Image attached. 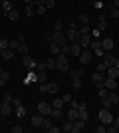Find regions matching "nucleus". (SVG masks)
Instances as JSON below:
<instances>
[{
  "label": "nucleus",
  "mask_w": 119,
  "mask_h": 133,
  "mask_svg": "<svg viewBox=\"0 0 119 133\" xmlns=\"http://www.w3.org/2000/svg\"><path fill=\"white\" fill-rule=\"evenodd\" d=\"M42 14H46V6H44V4L36 8V16H42Z\"/></svg>",
  "instance_id": "46"
},
{
  "label": "nucleus",
  "mask_w": 119,
  "mask_h": 133,
  "mask_svg": "<svg viewBox=\"0 0 119 133\" xmlns=\"http://www.w3.org/2000/svg\"><path fill=\"white\" fill-rule=\"evenodd\" d=\"M78 32L81 34V36H83V34H89L91 32V26H89V24H81V28H78Z\"/></svg>",
  "instance_id": "33"
},
{
  "label": "nucleus",
  "mask_w": 119,
  "mask_h": 133,
  "mask_svg": "<svg viewBox=\"0 0 119 133\" xmlns=\"http://www.w3.org/2000/svg\"><path fill=\"white\" fill-rule=\"evenodd\" d=\"M117 79H113V78H105L103 79V88L105 89H109V91H113V89H117Z\"/></svg>",
  "instance_id": "10"
},
{
  "label": "nucleus",
  "mask_w": 119,
  "mask_h": 133,
  "mask_svg": "<svg viewBox=\"0 0 119 133\" xmlns=\"http://www.w3.org/2000/svg\"><path fill=\"white\" fill-rule=\"evenodd\" d=\"M105 74H107L105 78H113V79L119 78V70H117V68H107V72H105Z\"/></svg>",
  "instance_id": "27"
},
{
  "label": "nucleus",
  "mask_w": 119,
  "mask_h": 133,
  "mask_svg": "<svg viewBox=\"0 0 119 133\" xmlns=\"http://www.w3.org/2000/svg\"><path fill=\"white\" fill-rule=\"evenodd\" d=\"M52 109H54V107H52V103H48V101H40L38 103V113L40 115H50L52 113Z\"/></svg>",
  "instance_id": "6"
},
{
  "label": "nucleus",
  "mask_w": 119,
  "mask_h": 133,
  "mask_svg": "<svg viewBox=\"0 0 119 133\" xmlns=\"http://www.w3.org/2000/svg\"><path fill=\"white\" fill-rule=\"evenodd\" d=\"M78 20H79L81 24H89V16H87V14H79Z\"/></svg>",
  "instance_id": "40"
},
{
  "label": "nucleus",
  "mask_w": 119,
  "mask_h": 133,
  "mask_svg": "<svg viewBox=\"0 0 119 133\" xmlns=\"http://www.w3.org/2000/svg\"><path fill=\"white\" fill-rule=\"evenodd\" d=\"M24 82H26V83H32V82H38V76H36V72H30V74H28V78L24 79Z\"/></svg>",
  "instance_id": "36"
},
{
  "label": "nucleus",
  "mask_w": 119,
  "mask_h": 133,
  "mask_svg": "<svg viewBox=\"0 0 119 133\" xmlns=\"http://www.w3.org/2000/svg\"><path fill=\"white\" fill-rule=\"evenodd\" d=\"M101 99H107L109 103H111V105H115V103H117V101H119L117 89H113V91H109V89H107V95H105V97H101Z\"/></svg>",
  "instance_id": "11"
},
{
  "label": "nucleus",
  "mask_w": 119,
  "mask_h": 133,
  "mask_svg": "<svg viewBox=\"0 0 119 133\" xmlns=\"http://www.w3.org/2000/svg\"><path fill=\"white\" fill-rule=\"evenodd\" d=\"M12 103H14V105H22V99H20V97H14V99H12Z\"/></svg>",
  "instance_id": "55"
},
{
  "label": "nucleus",
  "mask_w": 119,
  "mask_h": 133,
  "mask_svg": "<svg viewBox=\"0 0 119 133\" xmlns=\"http://www.w3.org/2000/svg\"><path fill=\"white\" fill-rule=\"evenodd\" d=\"M72 85H74L75 89H81V85H83V82H81V78H72Z\"/></svg>",
  "instance_id": "34"
},
{
  "label": "nucleus",
  "mask_w": 119,
  "mask_h": 133,
  "mask_svg": "<svg viewBox=\"0 0 119 133\" xmlns=\"http://www.w3.org/2000/svg\"><path fill=\"white\" fill-rule=\"evenodd\" d=\"M56 66H58L56 58H48V60H44V68H46V70H52V68H56Z\"/></svg>",
  "instance_id": "26"
},
{
  "label": "nucleus",
  "mask_w": 119,
  "mask_h": 133,
  "mask_svg": "<svg viewBox=\"0 0 119 133\" xmlns=\"http://www.w3.org/2000/svg\"><path fill=\"white\" fill-rule=\"evenodd\" d=\"M101 46H103V50H105V52H111V50H113V46H115V42H113V38H109V36H107V38L101 40Z\"/></svg>",
  "instance_id": "16"
},
{
  "label": "nucleus",
  "mask_w": 119,
  "mask_h": 133,
  "mask_svg": "<svg viewBox=\"0 0 119 133\" xmlns=\"http://www.w3.org/2000/svg\"><path fill=\"white\" fill-rule=\"evenodd\" d=\"M79 36H81V34H79L78 30H74V28H69L68 32H66V38H68V42H78Z\"/></svg>",
  "instance_id": "15"
},
{
  "label": "nucleus",
  "mask_w": 119,
  "mask_h": 133,
  "mask_svg": "<svg viewBox=\"0 0 119 133\" xmlns=\"http://www.w3.org/2000/svg\"><path fill=\"white\" fill-rule=\"evenodd\" d=\"M89 48H93V54H95V56H105V50H103V46H101L99 40H91Z\"/></svg>",
  "instance_id": "8"
},
{
  "label": "nucleus",
  "mask_w": 119,
  "mask_h": 133,
  "mask_svg": "<svg viewBox=\"0 0 119 133\" xmlns=\"http://www.w3.org/2000/svg\"><path fill=\"white\" fill-rule=\"evenodd\" d=\"M115 68H117V70H119V58H117V60H115Z\"/></svg>",
  "instance_id": "63"
},
{
  "label": "nucleus",
  "mask_w": 119,
  "mask_h": 133,
  "mask_svg": "<svg viewBox=\"0 0 119 133\" xmlns=\"http://www.w3.org/2000/svg\"><path fill=\"white\" fill-rule=\"evenodd\" d=\"M69 48H72V50H69V56H74V58H78V56L81 54V50H83V48L79 46V42H69Z\"/></svg>",
  "instance_id": "12"
},
{
  "label": "nucleus",
  "mask_w": 119,
  "mask_h": 133,
  "mask_svg": "<svg viewBox=\"0 0 119 133\" xmlns=\"http://www.w3.org/2000/svg\"><path fill=\"white\" fill-rule=\"evenodd\" d=\"M52 107H64V99H62V97H54V101H52Z\"/></svg>",
  "instance_id": "37"
},
{
  "label": "nucleus",
  "mask_w": 119,
  "mask_h": 133,
  "mask_svg": "<svg viewBox=\"0 0 119 133\" xmlns=\"http://www.w3.org/2000/svg\"><path fill=\"white\" fill-rule=\"evenodd\" d=\"M18 52H20L22 56H26V54H28V44H26V42H20V46H18Z\"/></svg>",
  "instance_id": "35"
},
{
  "label": "nucleus",
  "mask_w": 119,
  "mask_h": 133,
  "mask_svg": "<svg viewBox=\"0 0 119 133\" xmlns=\"http://www.w3.org/2000/svg\"><path fill=\"white\" fill-rule=\"evenodd\" d=\"M78 42H79V46L85 50V48H89V44H91V36H89V34H83V36H79Z\"/></svg>",
  "instance_id": "18"
},
{
  "label": "nucleus",
  "mask_w": 119,
  "mask_h": 133,
  "mask_svg": "<svg viewBox=\"0 0 119 133\" xmlns=\"http://www.w3.org/2000/svg\"><path fill=\"white\" fill-rule=\"evenodd\" d=\"M62 131H66V133H74V123L69 121V119H68V121H64V123H62Z\"/></svg>",
  "instance_id": "28"
},
{
  "label": "nucleus",
  "mask_w": 119,
  "mask_h": 133,
  "mask_svg": "<svg viewBox=\"0 0 119 133\" xmlns=\"http://www.w3.org/2000/svg\"><path fill=\"white\" fill-rule=\"evenodd\" d=\"M56 62H58V70H60V72H69V58L66 54H62V52H60V54L56 56Z\"/></svg>",
  "instance_id": "1"
},
{
  "label": "nucleus",
  "mask_w": 119,
  "mask_h": 133,
  "mask_svg": "<svg viewBox=\"0 0 119 133\" xmlns=\"http://www.w3.org/2000/svg\"><path fill=\"white\" fill-rule=\"evenodd\" d=\"M97 28H99V30H105V28H107V22H105V18H103V16H99V24H97Z\"/></svg>",
  "instance_id": "41"
},
{
  "label": "nucleus",
  "mask_w": 119,
  "mask_h": 133,
  "mask_svg": "<svg viewBox=\"0 0 119 133\" xmlns=\"http://www.w3.org/2000/svg\"><path fill=\"white\" fill-rule=\"evenodd\" d=\"M14 6H12V2L10 0H2V10H4V14H8V12L12 10Z\"/></svg>",
  "instance_id": "32"
},
{
  "label": "nucleus",
  "mask_w": 119,
  "mask_h": 133,
  "mask_svg": "<svg viewBox=\"0 0 119 133\" xmlns=\"http://www.w3.org/2000/svg\"><path fill=\"white\" fill-rule=\"evenodd\" d=\"M18 46H20V42H18V38H16V40H10L8 48H10V50H18Z\"/></svg>",
  "instance_id": "42"
},
{
  "label": "nucleus",
  "mask_w": 119,
  "mask_h": 133,
  "mask_svg": "<svg viewBox=\"0 0 119 133\" xmlns=\"http://www.w3.org/2000/svg\"><path fill=\"white\" fill-rule=\"evenodd\" d=\"M69 76H72V78H83V68H78V70H72V68H69Z\"/></svg>",
  "instance_id": "29"
},
{
  "label": "nucleus",
  "mask_w": 119,
  "mask_h": 133,
  "mask_svg": "<svg viewBox=\"0 0 119 133\" xmlns=\"http://www.w3.org/2000/svg\"><path fill=\"white\" fill-rule=\"evenodd\" d=\"M64 30V24L62 22H54V32H62Z\"/></svg>",
  "instance_id": "47"
},
{
  "label": "nucleus",
  "mask_w": 119,
  "mask_h": 133,
  "mask_svg": "<svg viewBox=\"0 0 119 133\" xmlns=\"http://www.w3.org/2000/svg\"><path fill=\"white\" fill-rule=\"evenodd\" d=\"M117 131H119V129L115 127L113 123H109V125H107V133H117Z\"/></svg>",
  "instance_id": "49"
},
{
  "label": "nucleus",
  "mask_w": 119,
  "mask_h": 133,
  "mask_svg": "<svg viewBox=\"0 0 119 133\" xmlns=\"http://www.w3.org/2000/svg\"><path fill=\"white\" fill-rule=\"evenodd\" d=\"M0 74H2V68H0Z\"/></svg>",
  "instance_id": "64"
},
{
  "label": "nucleus",
  "mask_w": 119,
  "mask_h": 133,
  "mask_svg": "<svg viewBox=\"0 0 119 133\" xmlns=\"http://www.w3.org/2000/svg\"><path fill=\"white\" fill-rule=\"evenodd\" d=\"M78 103H79V101H78V99H74V97H72V101H69V105H72V107H78Z\"/></svg>",
  "instance_id": "57"
},
{
  "label": "nucleus",
  "mask_w": 119,
  "mask_h": 133,
  "mask_svg": "<svg viewBox=\"0 0 119 133\" xmlns=\"http://www.w3.org/2000/svg\"><path fill=\"white\" fill-rule=\"evenodd\" d=\"M0 78H2V79H8V78H10V74L6 72V70H2V74H0Z\"/></svg>",
  "instance_id": "54"
},
{
  "label": "nucleus",
  "mask_w": 119,
  "mask_h": 133,
  "mask_svg": "<svg viewBox=\"0 0 119 133\" xmlns=\"http://www.w3.org/2000/svg\"><path fill=\"white\" fill-rule=\"evenodd\" d=\"M91 58H93V54H91V50H89V48L81 50V54L78 56V60H79V64H81V66H87V64L91 62Z\"/></svg>",
  "instance_id": "4"
},
{
  "label": "nucleus",
  "mask_w": 119,
  "mask_h": 133,
  "mask_svg": "<svg viewBox=\"0 0 119 133\" xmlns=\"http://www.w3.org/2000/svg\"><path fill=\"white\" fill-rule=\"evenodd\" d=\"M0 113H2V115H10L12 113V103L2 101V103H0Z\"/></svg>",
  "instance_id": "19"
},
{
  "label": "nucleus",
  "mask_w": 119,
  "mask_h": 133,
  "mask_svg": "<svg viewBox=\"0 0 119 133\" xmlns=\"http://www.w3.org/2000/svg\"><path fill=\"white\" fill-rule=\"evenodd\" d=\"M85 123H87V121H83V119H75V121H74V133L81 131V129L85 127Z\"/></svg>",
  "instance_id": "23"
},
{
  "label": "nucleus",
  "mask_w": 119,
  "mask_h": 133,
  "mask_svg": "<svg viewBox=\"0 0 119 133\" xmlns=\"http://www.w3.org/2000/svg\"><path fill=\"white\" fill-rule=\"evenodd\" d=\"M32 2H34L36 6H42V4H44V2H46V0H32Z\"/></svg>",
  "instance_id": "59"
},
{
  "label": "nucleus",
  "mask_w": 119,
  "mask_h": 133,
  "mask_svg": "<svg viewBox=\"0 0 119 133\" xmlns=\"http://www.w3.org/2000/svg\"><path fill=\"white\" fill-rule=\"evenodd\" d=\"M95 72H101V74H105V72H107V66H105V64L101 62V64H97V70H95Z\"/></svg>",
  "instance_id": "45"
},
{
  "label": "nucleus",
  "mask_w": 119,
  "mask_h": 133,
  "mask_svg": "<svg viewBox=\"0 0 119 133\" xmlns=\"http://www.w3.org/2000/svg\"><path fill=\"white\" fill-rule=\"evenodd\" d=\"M113 125H115V127L119 129V117H115V119H113Z\"/></svg>",
  "instance_id": "61"
},
{
  "label": "nucleus",
  "mask_w": 119,
  "mask_h": 133,
  "mask_svg": "<svg viewBox=\"0 0 119 133\" xmlns=\"http://www.w3.org/2000/svg\"><path fill=\"white\" fill-rule=\"evenodd\" d=\"M111 6H115V8H119V0H111Z\"/></svg>",
  "instance_id": "60"
},
{
  "label": "nucleus",
  "mask_w": 119,
  "mask_h": 133,
  "mask_svg": "<svg viewBox=\"0 0 119 133\" xmlns=\"http://www.w3.org/2000/svg\"><path fill=\"white\" fill-rule=\"evenodd\" d=\"M42 121H44V115H40V113H36V115L32 117V125H34V127H42Z\"/></svg>",
  "instance_id": "24"
},
{
  "label": "nucleus",
  "mask_w": 119,
  "mask_h": 133,
  "mask_svg": "<svg viewBox=\"0 0 119 133\" xmlns=\"http://www.w3.org/2000/svg\"><path fill=\"white\" fill-rule=\"evenodd\" d=\"M66 117H68L72 123H74L75 119H79V111H78V107H72V109L68 111V115H66Z\"/></svg>",
  "instance_id": "20"
},
{
  "label": "nucleus",
  "mask_w": 119,
  "mask_h": 133,
  "mask_svg": "<svg viewBox=\"0 0 119 133\" xmlns=\"http://www.w3.org/2000/svg\"><path fill=\"white\" fill-rule=\"evenodd\" d=\"M40 91H42V94H54V95H56L58 91H60V88H58L56 82H46V83L40 85Z\"/></svg>",
  "instance_id": "3"
},
{
  "label": "nucleus",
  "mask_w": 119,
  "mask_h": 133,
  "mask_svg": "<svg viewBox=\"0 0 119 133\" xmlns=\"http://www.w3.org/2000/svg\"><path fill=\"white\" fill-rule=\"evenodd\" d=\"M36 8H38V6H36L34 2H30V4H26V16H28V18L36 16Z\"/></svg>",
  "instance_id": "21"
},
{
  "label": "nucleus",
  "mask_w": 119,
  "mask_h": 133,
  "mask_svg": "<svg viewBox=\"0 0 119 133\" xmlns=\"http://www.w3.org/2000/svg\"><path fill=\"white\" fill-rule=\"evenodd\" d=\"M111 18H119V8L111 6Z\"/></svg>",
  "instance_id": "50"
},
{
  "label": "nucleus",
  "mask_w": 119,
  "mask_h": 133,
  "mask_svg": "<svg viewBox=\"0 0 119 133\" xmlns=\"http://www.w3.org/2000/svg\"><path fill=\"white\" fill-rule=\"evenodd\" d=\"M62 131V125H54V123H52V127L48 129V133H60Z\"/></svg>",
  "instance_id": "43"
},
{
  "label": "nucleus",
  "mask_w": 119,
  "mask_h": 133,
  "mask_svg": "<svg viewBox=\"0 0 119 133\" xmlns=\"http://www.w3.org/2000/svg\"><path fill=\"white\" fill-rule=\"evenodd\" d=\"M69 50H72V48H69V44H66V46H62V54H66V56H69Z\"/></svg>",
  "instance_id": "48"
},
{
  "label": "nucleus",
  "mask_w": 119,
  "mask_h": 133,
  "mask_svg": "<svg viewBox=\"0 0 119 133\" xmlns=\"http://www.w3.org/2000/svg\"><path fill=\"white\" fill-rule=\"evenodd\" d=\"M12 99H14L12 94H4V97H2V101H8V103H12Z\"/></svg>",
  "instance_id": "52"
},
{
  "label": "nucleus",
  "mask_w": 119,
  "mask_h": 133,
  "mask_svg": "<svg viewBox=\"0 0 119 133\" xmlns=\"http://www.w3.org/2000/svg\"><path fill=\"white\" fill-rule=\"evenodd\" d=\"M78 111H79V119H83V121L89 119V111H87V103L85 101H79L78 103Z\"/></svg>",
  "instance_id": "7"
},
{
  "label": "nucleus",
  "mask_w": 119,
  "mask_h": 133,
  "mask_svg": "<svg viewBox=\"0 0 119 133\" xmlns=\"http://www.w3.org/2000/svg\"><path fill=\"white\" fill-rule=\"evenodd\" d=\"M93 131H95V133H105V131H107V125H105V123H101V125L93 127Z\"/></svg>",
  "instance_id": "38"
},
{
  "label": "nucleus",
  "mask_w": 119,
  "mask_h": 133,
  "mask_svg": "<svg viewBox=\"0 0 119 133\" xmlns=\"http://www.w3.org/2000/svg\"><path fill=\"white\" fill-rule=\"evenodd\" d=\"M69 28H74V30H78V22H75V20H72V22H69Z\"/></svg>",
  "instance_id": "58"
},
{
  "label": "nucleus",
  "mask_w": 119,
  "mask_h": 133,
  "mask_svg": "<svg viewBox=\"0 0 119 133\" xmlns=\"http://www.w3.org/2000/svg\"><path fill=\"white\" fill-rule=\"evenodd\" d=\"M48 50L52 52V56H58V54H60V50H62V46H60V44H56V42H50Z\"/></svg>",
  "instance_id": "22"
},
{
  "label": "nucleus",
  "mask_w": 119,
  "mask_h": 133,
  "mask_svg": "<svg viewBox=\"0 0 119 133\" xmlns=\"http://www.w3.org/2000/svg\"><path fill=\"white\" fill-rule=\"evenodd\" d=\"M4 83H6V79H2V78H0V88H2V85H4Z\"/></svg>",
  "instance_id": "62"
},
{
  "label": "nucleus",
  "mask_w": 119,
  "mask_h": 133,
  "mask_svg": "<svg viewBox=\"0 0 119 133\" xmlns=\"http://www.w3.org/2000/svg\"><path fill=\"white\" fill-rule=\"evenodd\" d=\"M22 64H24L26 68H28V70H32V68H36V66H38V62H36V60H34V58H32L30 54H26V56H24Z\"/></svg>",
  "instance_id": "14"
},
{
  "label": "nucleus",
  "mask_w": 119,
  "mask_h": 133,
  "mask_svg": "<svg viewBox=\"0 0 119 133\" xmlns=\"http://www.w3.org/2000/svg\"><path fill=\"white\" fill-rule=\"evenodd\" d=\"M16 115L18 117H24V115H26V107H24V105H18L16 107Z\"/></svg>",
  "instance_id": "39"
},
{
  "label": "nucleus",
  "mask_w": 119,
  "mask_h": 133,
  "mask_svg": "<svg viewBox=\"0 0 119 133\" xmlns=\"http://www.w3.org/2000/svg\"><path fill=\"white\" fill-rule=\"evenodd\" d=\"M50 117L54 119V121H62V117H64V107H54L50 113Z\"/></svg>",
  "instance_id": "13"
},
{
  "label": "nucleus",
  "mask_w": 119,
  "mask_h": 133,
  "mask_svg": "<svg viewBox=\"0 0 119 133\" xmlns=\"http://www.w3.org/2000/svg\"><path fill=\"white\" fill-rule=\"evenodd\" d=\"M91 79H93V83H97V82H103L105 76H103L101 72H93V74H91Z\"/></svg>",
  "instance_id": "31"
},
{
  "label": "nucleus",
  "mask_w": 119,
  "mask_h": 133,
  "mask_svg": "<svg viewBox=\"0 0 119 133\" xmlns=\"http://www.w3.org/2000/svg\"><path fill=\"white\" fill-rule=\"evenodd\" d=\"M36 76H38V82L46 83V79H48V72H46L44 66H38V72H36Z\"/></svg>",
  "instance_id": "17"
},
{
  "label": "nucleus",
  "mask_w": 119,
  "mask_h": 133,
  "mask_svg": "<svg viewBox=\"0 0 119 133\" xmlns=\"http://www.w3.org/2000/svg\"><path fill=\"white\" fill-rule=\"evenodd\" d=\"M62 99H64V103H69V101H72V95H69V94H64Z\"/></svg>",
  "instance_id": "53"
},
{
  "label": "nucleus",
  "mask_w": 119,
  "mask_h": 133,
  "mask_svg": "<svg viewBox=\"0 0 119 133\" xmlns=\"http://www.w3.org/2000/svg\"><path fill=\"white\" fill-rule=\"evenodd\" d=\"M113 119H115V117L111 115V111H109V109H105V107H103V109L99 111V121H101V123L109 125V123H113Z\"/></svg>",
  "instance_id": "5"
},
{
  "label": "nucleus",
  "mask_w": 119,
  "mask_h": 133,
  "mask_svg": "<svg viewBox=\"0 0 119 133\" xmlns=\"http://www.w3.org/2000/svg\"><path fill=\"white\" fill-rule=\"evenodd\" d=\"M6 16L10 18V20H18V18H20V10H18V8H12V10L8 12Z\"/></svg>",
  "instance_id": "30"
},
{
  "label": "nucleus",
  "mask_w": 119,
  "mask_h": 133,
  "mask_svg": "<svg viewBox=\"0 0 119 133\" xmlns=\"http://www.w3.org/2000/svg\"><path fill=\"white\" fill-rule=\"evenodd\" d=\"M44 6H46V10H52V8L56 6V2H54V0H46V2H44Z\"/></svg>",
  "instance_id": "44"
},
{
  "label": "nucleus",
  "mask_w": 119,
  "mask_h": 133,
  "mask_svg": "<svg viewBox=\"0 0 119 133\" xmlns=\"http://www.w3.org/2000/svg\"><path fill=\"white\" fill-rule=\"evenodd\" d=\"M115 60H117V58H115L111 52H105V56H103V64H105L107 68H115Z\"/></svg>",
  "instance_id": "9"
},
{
  "label": "nucleus",
  "mask_w": 119,
  "mask_h": 133,
  "mask_svg": "<svg viewBox=\"0 0 119 133\" xmlns=\"http://www.w3.org/2000/svg\"><path fill=\"white\" fill-rule=\"evenodd\" d=\"M0 58H2V60H6V62H10L12 58H14V54H12V50H10V48H6V50H2Z\"/></svg>",
  "instance_id": "25"
},
{
  "label": "nucleus",
  "mask_w": 119,
  "mask_h": 133,
  "mask_svg": "<svg viewBox=\"0 0 119 133\" xmlns=\"http://www.w3.org/2000/svg\"><path fill=\"white\" fill-rule=\"evenodd\" d=\"M48 42H56V44H60V46H66V44H69V42H68V38H66V34H62V32L48 34Z\"/></svg>",
  "instance_id": "2"
},
{
  "label": "nucleus",
  "mask_w": 119,
  "mask_h": 133,
  "mask_svg": "<svg viewBox=\"0 0 119 133\" xmlns=\"http://www.w3.org/2000/svg\"><path fill=\"white\" fill-rule=\"evenodd\" d=\"M8 44H10V40H0V48H2V50H6V48H8Z\"/></svg>",
  "instance_id": "51"
},
{
  "label": "nucleus",
  "mask_w": 119,
  "mask_h": 133,
  "mask_svg": "<svg viewBox=\"0 0 119 133\" xmlns=\"http://www.w3.org/2000/svg\"><path fill=\"white\" fill-rule=\"evenodd\" d=\"M12 133H22V127H20V125H14V127H12Z\"/></svg>",
  "instance_id": "56"
}]
</instances>
